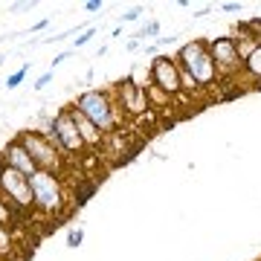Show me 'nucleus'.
Wrapping results in <instances>:
<instances>
[{
  "instance_id": "nucleus-26",
  "label": "nucleus",
  "mask_w": 261,
  "mask_h": 261,
  "mask_svg": "<svg viewBox=\"0 0 261 261\" xmlns=\"http://www.w3.org/2000/svg\"><path fill=\"white\" fill-rule=\"evenodd\" d=\"M67 58H70V53H61V56H56V58H53V70H56L61 61H67Z\"/></svg>"
},
{
  "instance_id": "nucleus-2",
  "label": "nucleus",
  "mask_w": 261,
  "mask_h": 261,
  "mask_svg": "<svg viewBox=\"0 0 261 261\" xmlns=\"http://www.w3.org/2000/svg\"><path fill=\"white\" fill-rule=\"evenodd\" d=\"M29 186H32V200L41 215H49V218H56V215L64 212L67 206V189H64V180L58 177V174H49V171H35L32 177H29Z\"/></svg>"
},
{
  "instance_id": "nucleus-21",
  "label": "nucleus",
  "mask_w": 261,
  "mask_h": 261,
  "mask_svg": "<svg viewBox=\"0 0 261 261\" xmlns=\"http://www.w3.org/2000/svg\"><path fill=\"white\" fill-rule=\"evenodd\" d=\"M102 6H105L102 0H87V3H84V9L87 12H102Z\"/></svg>"
},
{
  "instance_id": "nucleus-27",
  "label": "nucleus",
  "mask_w": 261,
  "mask_h": 261,
  "mask_svg": "<svg viewBox=\"0 0 261 261\" xmlns=\"http://www.w3.org/2000/svg\"><path fill=\"white\" fill-rule=\"evenodd\" d=\"M212 6H206V9H200V12H192V15H195V18H206V15H212Z\"/></svg>"
},
{
  "instance_id": "nucleus-9",
  "label": "nucleus",
  "mask_w": 261,
  "mask_h": 261,
  "mask_svg": "<svg viewBox=\"0 0 261 261\" xmlns=\"http://www.w3.org/2000/svg\"><path fill=\"white\" fill-rule=\"evenodd\" d=\"M180 70H186V67H180ZM189 73H192V79H195V84L200 87V90H209V87H215V84L221 82L218 67H215V58H212V53H209V49L197 58L195 64L189 67Z\"/></svg>"
},
{
  "instance_id": "nucleus-18",
  "label": "nucleus",
  "mask_w": 261,
  "mask_h": 261,
  "mask_svg": "<svg viewBox=\"0 0 261 261\" xmlns=\"http://www.w3.org/2000/svg\"><path fill=\"white\" fill-rule=\"evenodd\" d=\"M93 35H96V27H87L79 38H73V49H82L84 44H90V41H93Z\"/></svg>"
},
{
  "instance_id": "nucleus-25",
  "label": "nucleus",
  "mask_w": 261,
  "mask_h": 261,
  "mask_svg": "<svg viewBox=\"0 0 261 261\" xmlns=\"http://www.w3.org/2000/svg\"><path fill=\"white\" fill-rule=\"evenodd\" d=\"M224 12H241V3H221Z\"/></svg>"
},
{
  "instance_id": "nucleus-11",
  "label": "nucleus",
  "mask_w": 261,
  "mask_h": 261,
  "mask_svg": "<svg viewBox=\"0 0 261 261\" xmlns=\"http://www.w3.org/2000/svg\"><path fill=\"white\" fill-rule=\"evenodd\" d=\"M241 79L252 82V90H258V87H261V41H258V47H255V49L250 53V56L244 58Z\"/></svg>"
},
{
  "instance_id": "nucleus-20",
  "label": "nucleus",
  "mask_w": 261,
  "mask_h": 261,
  "mask_svg": "<svg viewBox=\"0 0 261 261\" xmlns=\"http://www.w3.org/2000/svg\"><path fill=\"white\" fill-rule=\"evenodd\" d=\"M49 82H53V70H47V73L38 79V82H35V90H44V87H47Z\"/></svg>"
},
{
  "instance_id": "nucleus-14",
  "label": "nucleus",
  "mask_w": 261,
  "mask_h": 261,
  "mask_svg": "<svg viewBox=\"0 0 261 261\" xmlns=\"http://www.w3.org/2000/svg\"><path fill=\"white\" fill-rule=\"evenodd\" d=\"M145 96H148V108H151V105H154V108L171 105V96H166L160 87H154V84H145Z\"/></svg>"
},
{
  "instance_id": "nucleus-4",
  "label": "nucleus",
  "mask_w": 261,
  "mask_h": 261,
  "mask_svg": "<svg viewBox=\"0 0 261 261\" xmlns=\"http://www.w3.org/2000/svg\"><path fill=\"white\" fill-rule=\"evenodd\" d=\"M209 53H212L215 67H218V75H221L224 82H235V75H241L244 58L238 56V44H235L232 35L209 38Z\"/></svg>"
},
{
  "instance_id": "nucleus-7",
  "label": "nucleus",
  "mask_w": 261,
  "mask_h": 261,
  "mask_svg": "<svg viewBox=\"0 0 261 261\" xmlns=\"http://www.w3.org/2000/svg\"><path fill=\"white\" fill-rule=\"evenodd\" d=\"M0 195L6 197L15 209H20V212H27V209H32V206H35L29 177H23V174H20V171H15V168L0 166Z\"/></svg>"
},
{
  "instance_id": "nucleus-13",
  "label": "nucleus",
  "mask_w": 261,
  "mask_h": 261,
  "mask_svg": "<svg viewBox=\"0 0 261 261\" xmlns=\"http://www.w3.org/2000/svg\"><path fill=\"white\" fill-rule=\"evenodd\" d=\"M12 252H15V232H12L9 226L0 224V261L9 258Z\"/></svg>"
},
{
  "instance_id": "nucleus-16",
  "label": "nucleus",
  "mask_w": 261,
  "mask_h": 261,
  "mask_svg": "<svg viewBox=\"0 0 261 261\" xmlns=\"http://www.w3.org/2000/svg\"><path fill=\"white\" fill-rule=\"evenodd\" d=\"M154 35H160V20H145L142 29L137 32V41H145V38H154Z\"/></svg>"
},
{
  "instance_id": "nucleus-23",
  "label": "nucleus",
  "mask_w": 261,
  "mask_h": 261,
  "mask_svg": "<svg viewBox=\"0 0 261 261\" xmlns=\"http://www.w3.org/2000/svg\"><path fill=\"white\" fill-rule=\"evenodd\" d=\"M49 27V20L44 18V20H38V23H32V29H29V32H41V29H47ZM29 32H23V35H29Z\"/></svg>"
},
{
  "instance_id": "nucleus-8",
  "label": "nucleus",
  "mask_w": 261,
  "mask_h": 261,
  "mask_svg": "<svg viewBox=\"0 0 261 261\" xmlns=\"http://www.w3.org/2000/svg\"><path fill=\"white\" fill-rule=\"evenodd\" d=\"M0 166L15 168V171H20L23 177H32V174L38 171V166L32 163L29 151L23 148V142H20L18 137H12V140L3 145V151H0Z\"/></svg>"
},
{
  "instance_id": "nucleus-24",
  "label": "nucleus",
  "mask_w": 261,
  "mask_h": 261,
  "mask_svg": "<svg viewBox=\"0 0 261 261\" xmlns=\"http://www.w3.org/2000/svg\"><path fill=\"white\" fill-rule=\"evenodd\" d=\"M125 47H128V53H140V49H142V41H137V38H134V41H128Z\"/></svg>"
},
{
  "instance_id": "nucleus-15",
  "label": "nucleus",
  "mask_w": 261,
  "mask_h": 261,
  "mask_svg": "<svg viewBox=\"0 0 261 261\" xmlns=\"http://www.w3.org/2000/svg\"><path fill=\"white\" fill-rule=\"evenodd\" d=\"M27 75H29V64H23L20 70H15L12 75H6V82H3V84H6V90H15V87H20V82H23Z\"/></svg>"
},
{
  "instance_id": "nucleus-22",
  "label": "nucleus",
  "mask_w": 261,
  "mask_h": 261,
  "mask_svg": "<svg viewBox=\"0 0 261 261\" xmlns=\"http://www.w3.org/2000/svg\"><path fill=\"white\" fill-rule=\"evenodd\" d=\"M32 6H35V3H32V0H20V3H12V9H15V12H23V9H32Z\"/></svg>"
},
{
  "instance_id": "nucleus-3",
  "label": "nucleus",
  "mask_w": 261,
  "mask_h": 261,
  "mask_svg": "<svg viewBox=\"0 0 261 261\" xmlns=\"http://www.w3.org/2000/svg\"><path fill=\"white\" fill-rule=\"evenodd\" d=\"M18 140L23 142V148L29 151V157H32V163L38 166V171H49V174H58V177L64 174V154H61L38 128L20 130Z\"/></svg>"
},
{
  "instance_id": "nucleus-10",
  "label": "nucleus",
  "mask_w": 261,
  "mask_h": 261,
  "mask_svg": "<svg viewBox=\"0 0 261 261\" xmlns=\"http://www.w3.org/2000/svg\"><path fill=\"white\" fill-rule=\"evenodd\" d=\"M70 113H73V122H75V128H79V134H82L84 148H87V151H90V148H102V145H105V134H102V130L96 128L84 113L75 111L73 105H70Z\"/></svg>"
},
{
  "instance_id": "nucleus-6",
  "label": "nucleus",
  "mask_w": 261,
  "mask_h": 261,
  "mask_svg": "<svg viewBox=\"0 0 261 261\" xmlns=\"http://www.w3.org/2000/svg\"><path fill=\"white\" fill-rule=\"evenodd\" d=\"M148 84L160 87L166 96L171 99H177L183 96V79H180V67L174 58L168 56H157L151 58V67H148Z\"/></svg>"
},
{
  "instance_id": "nucleus-12",
  "label": "nucleus",
  "mask_w": 261,
  "mask_h": 261,
  "mask_svg": "<svg viewBox=\"0 0 261 261\" xmlns=\"http://www.w3.org/2000/svg\"><path fill=\"white\" fill-rule=\"evenodd\" d=\"M20 215H23L20 209H15V206H12L6 197L0 195V224L9 226V229H15V226H18V218H20Z\"/></svg>"
},
{
  "instance_id": "nucleus-1",
  "label": "nucleus",
  "mask_w": 261,
  "mask_h": 261,
  "mask_svg": "<svg viewBox=\"0 0 261 261\" xmlns=\"http://www.w3.org/2000/svg\"><path fill=\"white\" fill-rule=\"evenodd\" d=\"M73 108L79 113H84V116L96 125V128L102 130L105 137H111V134H116V130H119L122 113H119V108H116V99H113L111 87H108V90H99V87L84 90V93L75 96Z\"/></svg>"
},
{
  "instance_id": "nucleus-5",
  "label": "nucleus",
  "mask_w": 261,
  "mask_h": 261,
  "mask_svg": "<svg viewBox=\"0 0 261 261\" xmlns=\"http://www.w3.org/2000/svg\"><path fill=\"white\" fill-rule=\"evenodd\" d=\"M113 99H116V108H119L122 119H140L142 113L148 111V96H145V87L134 79H122L111 87Z\"/></svg>"
},
{
  "instance_id": "nucleus-17",
  "label": "nucleus",
  "mask_w": 261,
  "mask_h": 261,
  "mask_svg": "<svg viewBox=\"0 0 261 261\" xmlns=\"http://www.w3.org/2000/svg\"><path fill=\"white\" fill-rule=\"evenodd\" d=\"M82 241H84V229L82 226H73V229H67V247H82Z\"/></svg>"
},
{
  "instance_id": "nucleus-19",
  "label": "nucleus",
  "mask_w": 261,
  "mask_h": 261,
  "mask_svg": "<svg viewBox=\"0 0 261 261\" xmlns=\"http://www.w3.org/2000/svg\"><path fill=\"white\" fill-rule=\"evenodd\" d=\"M142 12H145V9H142V6H134V9H128V12H122V23H134V20H140L142 18Z\"/></svg>"
}]
</instances>
